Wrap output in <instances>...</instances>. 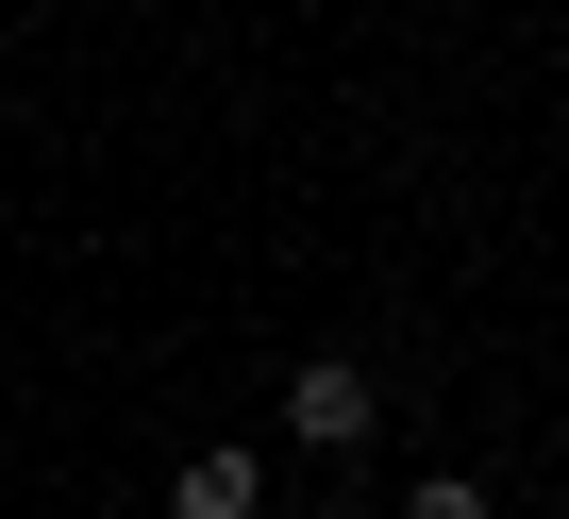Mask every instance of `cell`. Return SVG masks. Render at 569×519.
I'll return each instance as SVG.
<instances>
[{"label":"cell","instance_id":"6da1fadb","mask_svg":"<svg viewBox=\"0 0 569 519\" xmlns=\"http://www.w3.org/2000/svg\"><path fill=\"white\" fill-rule=\"evenodd\" d=\"M369 419H386V386L352 352H302V369H284V436H302V452H352Z\"/></svg>","mask_w":569,"mask_h":519},{"label":"cell","instance_id":"7a4b0ae2","mask_svg":"<svg viewBox=\"0 0 569 519\" xmlns=\"http://www.w3.org/2000/svg\"><path fill=\"white\" fill-rule=\"evenodd\" d=\"M251 502H268V452H251V436H218V452L168 469V519H251Z\"/></svg>","mask_w":569,"mask_h":519},{"label":"cell","instance_id":"3957f363","mask_svg":"<svg viewBox=\"0 0 569 519\" xmlns=\"http://www.w3.org/2000/svg\"><path fill=\"white\" fill-rule=\"evenodd\" d=\"M402 519H486V486H469V469H436V486H419Z\"/></svg>","mask_w":569,"mask_h":519}]
</instances>
